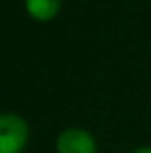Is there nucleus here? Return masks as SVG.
Listing matches in <instances>:
<instances>
[{"label":"nucleus","instance_id":"nucleus-4","mask_svg":"<svg viewBox=\"0 0 151 153\" xmlns=\"http://www.w3.org/2000/svg\"><path fill=\"white\" fill-rule=\"evenodd\" d=\"M130 153H151V146H138V147H134Z\"/></svg>","mask_w":151,"mask_h":153},{"label":"nucleus","instance_id":"nucleus-1","mask_svg":"<svg viewBox=\"0 0 151 153\" xmlns=\"http://www.w3.org/2000/svg\"><path fill=\"white\" fill-rule=\"evenodd\" d=\"M29 124L16 112H0V153H23L29 143Z\"/></svg>","mask_w":151,"mask_h":153},{"label":"nucleus","instance_id":"nucleus-3","mask_svg":"<svg viewBox=\"0 0 151 153\" xmlns=\"http://www.w3.org/2000/svg\"><path fill=\"white\" fill-rule=\"evenodd\" d=\"M64 0H23L25 14L37 23H50L58 18Z\"/></svg>","mask_w":151,"mask_h":153},{"label":"nucleus","instance_id":"nucleus-2","mask_svg":"<svg viewBox=\"0 0 151 153\" xmlns=\"http://www.w3.org/2000/svg\"><path fill=\"white\" fill-rule=\"evenodd\" d=\"M56 153H99L97 138L81 126H68L54 140Z\"/></svg>","mask_w":151,"mask_h":153}]
</instances>
